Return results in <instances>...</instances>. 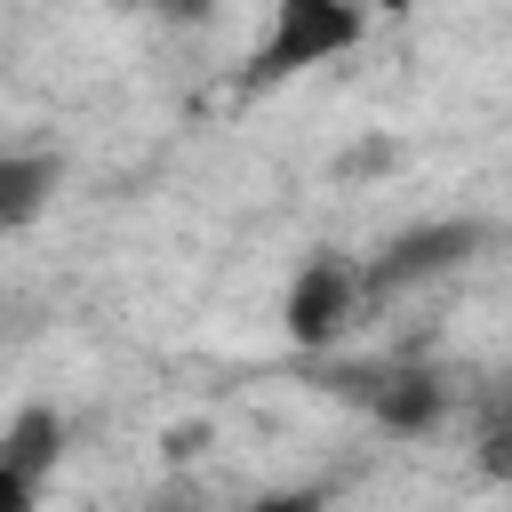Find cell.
Listing matches in <instances>:
<instances>
[{"label":"cell","mask_w":512,"mask_h":512,"mask_svg":"<svg viewBox=\"0 0 512 512\" xmlns=\"http://www.w3.org/2000/svg\"><path fill=\"white\" fill-rule=\"evenodd\" d=\"M56 192H64V160L56 152H8L0 160V232L40 224Z\"/></svg>","instance_id":"5b68a950"},{"label":"cell","mask_w":512,"mask_h":512,"mask_svg":"<svg viewBox=\"0 0 512 512\" xmlns=\"http://www.w3.org/2000/svg\"><path fill=\"white\" fill-rule=\"evenodd\" d=\"M320 384H328L336 400L368 408L384 432H432L440 408H448V384H440V368H424V360H328Z\"/></svg>","instance_id":"3957f363"},{"label":"cell","mask_w":512,"mask_h":512,"mask_svg":"<svg viewBox=\"0 0 512 512\" xmlns=\"http://www.w3.org/2000/svg\"><path fill=\"white\" fill-rule=\"evenodd\" d=\"M112 8H152V16H168V24H200L216 0H112Z\"/></svg>","instance_id":"ba28073f"},{"label":"cell","mask_w":512,"mask_h":512,"mask_svg":"<svg viewBox=\"0 0 512 512\" xmlns=\"http://www.w3.org/2000/svg\"><path fill=\"white\" fill-rule=\"evenodd\" d=\"M40 488H48V472H32V464L0 456V512H32V504H40Z\"/></svg>","instance_id":"52a82bcc"},{"label":"cell","mask_w":512,"mask_h":512,"mask_svg":"<svg viewBox=\"0 0 512 512\" xmlns=\"http://www.w3.org/2000/svg\"><path fill=\"white\" fill-rule=\"evenodd\" d=\"M384 8H408V0H384Z\"/></svg>","instance_id":"30bf717a"},{"label":"cell","mask_w":512,"mask_h":512,"mask_svg":"<svg viewBox=\"0 0 512 512\" xmlns=\"http://www.w3.org/2000/svg\"><path fill=\"white\" fill-rule=\"evenodd\" d=\"M248 512H328V504H320L312 488H280V496H256Z\"/></svg>","instance_id":"9c48e42d"},{"label":"cell","mask_w":512,"mask_h":512,"mask_svg":"<svg viewBox=\"0 0 512 512\" xmlns=\"http://www.w3.org/2000/svg\"><path fill=\"white\" fill-rule=\"evenodd\" d=\"M480 248H488V224H480V216H424V224L392 232V240H384V248L360 264V296H368V304L408 296V288H424V280L464 272Z\"/></svg>","instance_id":"6da1fadb"},{"label":"cell","mask_w":512,"mask_h":512,"mask_svg":"<svg viewBox=\"0 0 512 512\" xmlns=\"http://www.w3.org/2000/svg\"><path fill=\"white\" fill-rule=\"evenodd\" d=\"M480 472L488 480H512V392L488 408V424H480Z\"/></svg>","instance_id":"8992f818"},{"label":"cell","mask_w":512,"mask_h":512,"mask_svg":"<svg viewBox=\"0 0 512 512\" xmlns=\"http://www.w3.org/2000/svg\"><path fill=\"white\" fill-rule=\"evenodd\" d=\"M360 304H368V296H360V264H352V256H312V264L288 280L280 328H288L296 352H320V344H336V336L352 328Z\"/></svg>","instance_id":"277c9868"},{"label":"cell","mask_w":512,"mask_h":512,"mask_svg":"<svg viewBox=\"0 0 512 512\" xmlns=\"http://www.w3.org/2000/svg\"><path fill=\"white\" fill-rule=\"evenodd\" d=\"M360 32H368L360 0H272V32H264V48L248 56L240 80L264 88V80H288V72L336 64L344 48H360Z\"/></svg>","instance_id":"7a4b0ae2"}]
</instances>
